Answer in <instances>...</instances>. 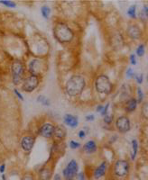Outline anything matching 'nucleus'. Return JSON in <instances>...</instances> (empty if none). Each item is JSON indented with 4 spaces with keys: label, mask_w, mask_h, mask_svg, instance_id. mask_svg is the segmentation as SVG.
<instances>
[{
    "label": "nucleus",
    "mask_w": 148,
    "mask_h": 180,
    "mask_svg": "<svg viewBox=\"0 0 148 180\" xmlns=\"http://www.w3.org/2000/svg\"><path fill=\"white\" fill-rule=\"evenodd\" d=\"M96 150H97V146H96L95 142L93 141H90L84 145V151L87 153H93L94 151H96Z\"/></svg>",
    "instance_id": "17"
},
{
    "label": "nucleus",
    "mask_w": 148,
    "mask_h": 180,
    "mask_svg": "<svg viewBox=\"0 0 148 180\" xmlns=\"http://www.w3.org/2000/svg\"><path fill=\"white\" fill-rule=\"evenodd\" d=\"M136 9H137V5H131L128 11V14L131 17V18H136Z\"/></svg>",
    "instance_id": "22"
},
{
    "label": "nucleus",
    "mask_w": 148,
    "mask_h": 180,
    "mask_svg": "<svg viewBox=\"0 0 148 180\" xmlns=\"http://www.w3.org/2000/svg\"><path fill=\"white\" fill-rule=\"evenodd\" d=\"M5 164H3V165L0 166V172H1V173H3V172L5 171Z\"/></svg>",
    "instance_id": "38"
},
{
    "label": "nucleus",
    "mask_w": 148,
    "mask_h": 180,
    "mask_svg": "<svg viewBox=\"0 0 148 180\" xmlns=\"http://www.w3.org/2000/svg\"><path fill=\"white\" fill-rule=\"evenodd\" d=\"M113 120V115H106L104 117V122L106 124H110Z\"/></svg>",
    "instance_id": "29"
},
{
    "label": "nucleus",
    "mask_w": 148,
    "mask_h": 180,
    "mask_svg": "<svg viewBox=\"0 0 148 180\" xmlns=\"http://www.w3.org/2000/svg\"><path fill=\"white\" fill-rule=\"evenodd\" d=\"M148 15V8L146 5L144 6V9L140 12V17L143 19V20H146L147 18Z\"/></svg>",
    "instance_id": "23"
},
{
    "label": "nucleus",
    "mask_w": 148,
    "mask_h": 180,
    "mask_svg": "<svg viewBox=\"0 0 148 180\" xmlns=\"http://www.w3.org/2000/svg\"><path fill=\"white\" fill-rule=\"evenodd\" d=\"M79 177H80V180H85V178H84V174H83V173H80Z\"/></svg>",
    "instance_id": "39"
},
{
    "label": "nucleus",
    "mask_w": 148,
    "mask_h": 180,
    "mask_svg": "<svg viewBox=\"0 0 148 180\" xmlns=\"http://www.w3.org/2000/svg\"><path fill=\"white\" fill-rule=\"evenodd\" d=\"M37 101L40 102L41 104H43V105H50V100H49L47 97L43 96H38Z\"/></svg>",
    "instance_id": "21"
},
{
    "label": "nucleus",
    "mask_w": 148,
    "mask_h": 180,
    "mask_svg": "<svg viewBox=\"0 0 148 180\" xmlns=\"http://www.w3.org/2000/svg\"><path fill=\"white\" fill-rule=\"evenodd\" d=\"M137 101L135 98H132V99H130V100L128 101L126 109L128 112H133L137 108Z\"/></svg>",
    "instance_id": "18"
},
{
    "label": "nucleus",
    "mask_w": 148,
    "mask_h": 180,
    "mask_svg": "<svg viewBox=\"0 0 148 180\" xmlns=\"http://www.w3.org/2000/svg\"><path fill=\"white\" fill-rule=\"evenodd\" d=\"M94 115L93 114H90V115H88V116H86V120L87 121H93L94 120Z\"/></svg>",
    "instance_id": "37"
},
{
    "label": "nucleus",
    "mask_w": 148,
    "mask_h": 180,
    "mask_svg": "<svg viewBox=\"0 0 148 180\" xmlns=\"http://www.w3.org/2000/svg\"><path fill=\"white\" fill-rule=\"evenodd\" d=\"M54 126L51 124H44L39 131V134L44 138H51L53 135Z\"/></svg>",
    "instance_id": "9"
},
{
    "label": "nucleus",
    "mask_w": 148,
    "mask_h": 180,
    "mask_svg": "<svg viewBox=\"0 0 148 180\" xmlns=\"http://www.w3.org/2000/svg\"><path fill=\"white\" fill-rule=\"evenodd\" d=\"M39 84V78L37 76L31 75L27 78H25L24 85H23V89L26 92H32L33 91Z\"/></svg>",
    "instance_id": "7"
},
{
    "label": "nucleus",
    "mask_w": 148,
    "mask_h": 180,
    "mask_svg": "<svg viewBox=\"0 0 148 180\" xmlns=\"http://www.w3.org/2000/svg\"><path fill=\"white\" fill-rule=\"evenodd\" d=\"M85 87V79L83 77L74 75L66 83V92L71 96H76L81 94Z\"/></svg>",
    "instance_id": "1"
},
{
    "label": "nucleus",
    "mask_w": 148,
    "mask_h": 180,
    "mask_svg": "<svg viewBox=\"0 0 148 180\" xmlns=\"http://www.w3.org/2000/svg\"><path fill=\"white\" fill-rule=\"evenodd\" d=\"M53 135L56 139L61 140L66 136V129L63 125H57L54 127L53 131Z\"/></svg>",
    "instance_id": "12"
},
{
    "label": "nucleus",
    "mask_w": 148,
    "mask_h": 180,
    "mask_svg": "<svg viewBox=\"0 0 148 180\" xmlns=\"http://www.w3.org/2000/svg\"><path fill=\"white\" fill-rule=\"evenodd\" d=\"M137 94H138V102L141 103L143 101V98H144V94H143V91L140 87L137 88Z\"/></svg>",
    "instance_id": "26"
},
{
    "label": "nucleus",
    "mask_w": 148,
    "mask_h": 180,
    "mask_svg": "<svg viewBox=\"0 0 148 180\" xmlns=\"http://www.w3.org/2000/svg\"><path fill=\"white\" fill-rule=\"evenodd\" d=\"M54 180H61V177H60L59 174H56V175L54 176Z\"/></svg>",
    "instance_id": "41"
},
{
    "label": "nucleus",
    "mask_w": 148,
    "mask_h": 180,
    "mask_svg": "<svg viewBox=\"0 0 148 180\" xmlns=\"http://www.w3.org/2000/svg\"><path fill=\"white\" fill-rule=\"evenodd\" d=\"M96 89L99 94L109 95L112 90V85L106 75H100L96 80Z\"/></svg>",
    "instance_id": "3"
},
{
    "label": "nucleus",
    "mask_w": 148,
    "mask_h": 180,
    "mask_svg": "<svg viewBox=\"0 0 148 180\" xmlns=\"http://www.w3.org/2000/svg\"><path fill=\"white\" fill-rule=\"evenodd\" d=\"M130 61L132 65H136L137 64V59H136V55L135 54H131L130 56Z\"/></svg>",
    "instance_id": "32"
},
{
    "label": "nucleus",
    "mask_w": 148,
    "mask_h": 180,
    "mask_svg": "<svg viewBox=\"0 0 148 180\" xmlns=\"http://www.w3.org/2000/svg\"><path fill=\"white\" fill-rule=\"evenodd\" d=\"M128 36L131 38V39H134V40H137L140 38L141 36V30L140 28L136 25V24H131L128 26Z\"/></svg>",
    "instance_id": "10"
},
{
    "label": "nucleus",
    "mask_w": 148,
    "mask_h": 180,
    "mask_svg": "<svg viewBox=\"0 0 148 180\" xmlns=\"http://www.w3.org/2000/svg\"><path fill=\"white\" fill-rule=\"evenodd\" d=\"M22 180H33V176H32V175H29V174H27V175H25V176L23 178V179Z\"/></svg>",
    "instance_id": "33"
},
{
    "label": "nucleus",
    "mask_w": 148,
    "mask_h": 180,
    "mask_svg": "<svg viewBox=\"0 0 148 180\" xmlns=\"http://www.w3.org/2000/svg\"><path fill=\"white\" fill-rule=\"evenodd\" d=\"M114 171H115V174L118 177H120V178L126 177L128 174V171H129L128 162L126 161V160H118L115 164Z\"/></svg>",
    "instance_id": "6"
},
{
    "label": "nucleus",
    "mask_w": 148,
    "mask_h": 180,
    "mask_svg": "<svg viewBox=\"0 0 148 180\" xmlns=\"http://www.w3.org/2000/svg\"><path fill=\"white\" fill-rule=\"evenodd\" d=\"M137 54L138 56H140V57L144 56V54H145V46L143 44H141V45L138 46V48L137 50Z\"/></svg>",
    "instance_id": "24"
},
{
    "label": "nucleus",
    "mask_w": 148,
    "mask_h": 180,
    "mask_svg": "<svg viewBox=\"0 0 148 180\" xmlns=\"http://www.w3.org/2000/svg\"><path fill=\"white\" fill-rule=\"evenodd\" d=\"M14 93H15V95H16V96H18V97L21 99V100H24V97H23V96H22V95H21V94H20V93L17 91V89H14Z\"/></svg>",
    "instance_id": "36"
},
{
    "label": "nucleus",
    "mask_w": 148,
    "mask_h": 180,
    "mask_svg": "<svg viewBox=\"0 0 148 180\" xmlns=\"http://www.w3.org/2000/svg\"><path fill=\"white\" fill-rule=\"evenodd\" d=\"M0 3L6 5V6H9V7H15V3L14 2H12V1H6V0H0Z\"/></svg>",
    "instance_id": "25"
},
{
    "label": "nucleus",
    "mask_w": 148,
    "mask_h": 180,
    "mask_svg": "<svg viewBox=\"0 0 148 180\" xmlns=\"http://www.w3.org/2000/svg\"><path fill=\"white\" fill-rule=\"evenodd\" d=\"M109 107V104H107V105H106V107H103V110L101 111V114H102V115H104V116L107 115Z\"/></svg>",
    "instance_id": "31"
},
{
    "label": "nucleus",
    "mask_w": 148,
    "mask_h": 180,
    "mask_svg": "<svg viewBox=\"0 0 148 180\" xmlns=\"http://www.w3.org/2000/svg\"><path fill=\"white\" fill-rule=\"evenodd\" d=\"M29 70L32 73V75L36 76V74L40 71V60L38 59L32 60L29 65Z\"/></svg>",
    "instance_id": "15"
},
{
    "label": "nucleus",
    "mask_w": 148,
    "mask_h": 180,
    "mask_svg": "<svg viewBox=\"0 0 148 180\" xmlns=\"http://www.w3.org/2000/svg\"><path fill=\"white\" fill-rule=\"evenodd\" d=\"M79 169V166L76 160H72L69 162L67 167L63 170V176L66 180H73L74 178L77 176Z\"/></svg>",
    "instance_id": "5"
},
{
    "label": "nucleus",
    "mask_w": 148,
    "mask_h": 180,
    "mask_svg": "<svg viewBox=\"0 0 148 180\" xmlns=\"http://www.w3.org/2000/svg\"><path fill=\"white\" fill-rule=\"evenodd\" d=\"M12 74H13V82L15 85H18L24 75V67L19 60H15L12 64Z\"/></svg>",
    "instance_id": "4"
},
{
    "label": "nucleus",
    "mask_w": 148,
    "mask_h": 180,
    "mask_svg": "<svg viewBox=\"0 0 148 180\" xmlns=\"http://www.w3.org/2000/svg\"><path fill=\"white\" fill-rule=\"evenodd\" d=\"M136 79H137V81L138 84H142V82H143V74L137 75L136 76Z\"/></svg>",
    "instance_id": "30"
},
{
    "label": "nucleus",
    "mask_w": 148,
    "mask_h": 180,
    "mask_svg": "<svg viewBox=\"0 0 148 180\" xmlns=\"http://www.w3.org/2000/svg\"><path fill=\"white\" fill-rule=\"evenodd\" d=\"M85 136H86L85 132H84V131H80V133H79V137H80V139H83V138H85Z\"/></svg>",
    "instance_id": "34"
},
{
    "label": "nucleus",
    "mask_w": 148,
    "mask_h": 180,
    "mask_svg": "<svg viewBox=\"0 0 148 180\" xmlns=\"http://www.w3.org/2000/svg\"><path fill=\"white\" fill-rule=\"evenodd\" d=\"M52 178V171L49 169H42L39 172V178L41 180H50Z\"/></svg>",
    "instance_id": "16"
},
{
    "label": "nucleus",
    "mask_w": 148,
    "mask_h": 180,
    "mask_svg": "<svg viewBox=\"0 0 148 180\" xmlns=\"http://www.w3.org/2000/svg\"><path fill=\"white\" fill-rule=\"evenodd\" d=\"M33 143H34V139L33 137L25 136L22 139L21 146L24 151H30L33 147Z\"/></svg>",
    "instance_id": "11"
},
{
    "label": "nucleus",
    "mask_w": 148,
    "mask_h": 180,
    "mask_svg": "<svg viewBox=\"0 0 148 180\" xmlns=\"http://www.w3.org/2000/svg\"><path fill=\"white\" fill-rule=\"evenodd\" d=\"M107 168H108L107 163L106 162H102V164L95 169V171H94V178L96 179H99V178H102L106 174Z\"/></svg>",
    "instance_id": "13"
},
{
    "label": "nucleus",
    "mask_w": 148,
    "mask_h": 180,
    "mask_svg": "<svg viewBox=\"0 0 148 180\" xmlns=\"http://www.w3.org/2000/svg\"><path fill=\"white\" fill-rule=\"evenodd\" d=\"M137 149H138V144L137 140L132 141V153H131V159L134 160L136 159L137 153Z\"/></svg>",
    "instance_id": "19"
},
{
    "label": "nucleus",
    "mask_w": 148,
    "mask_h": 180,
    "mask_svg": "<svg viewBox=\"0 0 148 180\" xmlns=\"http://www.w3.org/2000/svg\"><path fill=\"white\" fill-rule=\"evenodd\" d=\"M127 76H128V78H130L131 76H133V70H132V69H128L127 70Z\"/></svg>",
    "instance_id": "35"
},
{
    "label": "nucleus",
    "mask_w": 148,
    "mask_h": 180,
    "mask_svg": "<svg viewBox=\"0 0 148 180\" xmlns=\"http://www.w3.org/2000/svg\"><path fill=\"white\" fill-rule=\"evenodd\" d=\"M116 126L121 133H127L130 130V121L126 116H121L117 120Z\"/></svg>",
    "instance_id": "8"
},
{
    "label": "nucleus",
    "mask_w": 148,
    "mask_h": 180,
    "mask_svg": "<svg viewBox=\"0 0 148 180\" xmlns=\"http://www.w3.org/2000/svg\"><path fill=\"white\" fill-rule=\"evenodd\" d=\"M64 122H65V124H66L67 125L71 126V128L77 127V126H78V124H79L77 117H75V116H73V115H71V114H66V115L64 116Z\"/></svg>",
    "instance_id": "14"
},
{
    "label": "nucleus",
    "mask_w": 148,
    "mask_h": 180,
    "mask_svg": "<svg viewBox=\"0 0 148 180\" xmlns=\"http://www.w3.org/2000/svg\"><path fill=\"white\" fill-rule=\"evenodd\" d=\"M41 11H42V14L44 18H49L50 14H51V8L49 6H47V5L43 6Z\"/></svg>",
    "instance_id": "20"
},
{
    "label": "nucleus",
    "mask_w": 148,
    "mask_h": 180,
    "mask_svg": "<svg viewBox=\"0 0 148 180\" xmlns=\"http://www.w3.org/2000/svg\"><path fill=\"white\" fill-rule=\"evenodd\" d=\"M102 110H103V106H102V105H99V106L97 107V111H98V112H101Z\"/></svg>",
    "instance_id": "40"
},
{
    "label": "nucleus",
    "mask_w": 148,
    "mask_h": 180,
    "mask_svg": "<svg viewBox=\"0 0 148 180\" xmlns=\"http://www.w3.org/2000/svg\"><path fill=\"white\" fill-rule=\"evenodd\" d=\"M80 146V144L79 143V142H74V141H71L70 142V147L71 148V149H77V148H79Z\"/></svg>",
    "instance_id": "27"
},
{
    "label": "nucleus",
    "mask_w": 148,
    "mask_h": 180,
    "mask_svg": "<svg viewBox=\"0 0 148 180\" xmlns=\"http://www.w3.org/2000/svg\"><path fill=\"white\" fill-rule=\"evenodd\" d=\"M142 110H143V115H144V117H145V118H147L148 105H147V104H146H146L144 105V106H143Z\"/></svg>",
    "instance_id": "28"
},
{
    "label": "nucleus",
    "mask_w": 148,
    "mask_h": 180,
    "mask_svg": "<svg viewBox=\"0 0 148 180\" xmlns=\"http://www.w3.org/2000/svg\"><path fill=\"white\" fill-rule=\"evenodd\" d=\"M53 33L55 38L61 41V42H70L73 39V32L64 23H58L54 27Z\"/></svg>",
    "instance_id": "2"
}]
</instances>
